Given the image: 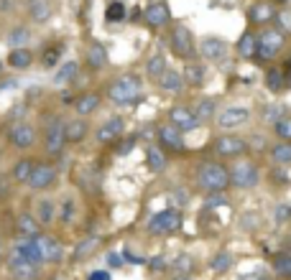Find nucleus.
I'll return each instance as SVG.
<instances>
[{
    "mask_svg": "<svg viewBox=\"0 0 291 280\" xmlns=\"http://www.w3.org/2000/svg\"><path fill=\"white\" fill-rule=\"evenodd\" d=\"M105 100L118 110L135 107L138 102H143V79H140V74L123 72V74L112 77L110 84L105 87Z\"/></svg>",
    "mask_w": 291,
    "mask_h": 280,
    "instance_id": "obj_1",
    "label": "nucleus"
},
{
    "mask_svg": "<svg viewBox=\"0 0 291 280\" xmlns=\"http://www.w3.org/2000/svg\"><path fill=\"white\" fill-rule=\"evenodd\" d=\"M41 145H44V153L56 161L64 155L67 150V120L56 112H46L44 115V125H41Z\"/></svg>",
    "mask_w": 291,
    "mask_h": 280,
    "instance_id": "obj_2",
    "label": "nucleus"
},
{
    "mask_svg": "<svg viewBox=\"0 0 291 280\" xmlns=\"http://www.w3.org/2000/svg\"><path fill=\"white\" fill-rule=\"evenodd\" d=\"M194 186L202 194H222L230 189V168L220 161H202L194 171Z\"/></svg>",
    "mask_w": 291,
    "mask_h": 280,
    "instance_id": "obj_3",
    "label": "nucleus"
},
{
    "mask_svg": "<svg viewBox=\"0 0 291 280\" xmlns=\"http://www.w3.org/2000/svg\"><path fill=\"white\" fill-rule=\"evenodd\" d=\"M230 186L235 189V191H253V189H258L260 186V168H258V163L253 161V158H235L230 166Z\"/></svg>",
    "mask_w": 291,
    "mask_h": 280,
    "instance_id": "obj_4",
    "label": "nucleus"
},
{
    "mask_svg": "<svg viewBox=\"0 0 291 280\" xmlns=\"http://www.w3.org/2000/svg\"><path fill=\"white\" fill-rule=\"evenodd\" d=\"M169 49L177 59H182L184 64L187 61H194L199 49H197V41H194V34L184 26V23H171V31H169Z\"/></svg>",
    "mask_w": 291,
    "mask_h": 280,
    "instance_id": "obj_5",
    "label": "nucleus"
},
{
    "mask_svg": "<svg viewBox=\"0 0 291 280\" xmlns=\"http://www.w3.org/2000/svg\"><path fill=\"white\" fill-rule=\"evenodd\" d=\"M6 143H8V148H13V150H18V153H28V150H34L36 143H39V130H36V125L28 122V120H16V122H11L8 130H6Z\"/></svg>",
    "mask_w": 291,
    "mask_h": 280,
    "instance_id": "obj_6",
    "label": "nucleus"
},
{
    "mask_svg": "<svg viewBox=\"0 0 291 280\" xmlns=\"http://www.w3.org/2000/svg\"><path fill=\"white\" fill-rule=\"evenodd\" d=\"M286 46V34H281L276 26H266L258 31V56L255 64H271L273 59H278V54Z\"/></svg>",
    "mask_w": 291,
    "mask_h": 280,
    "instance_id": "obj_7",
    "label": "nucleus"
},
{
    "mask_svg": "<svg viewBox=\"0 0 291 280\" xmlns=\"http://www.w3.org/2000/svg\"><path fill=\"white\" fill-rule=\"evenodd\" d=\"M212 150L217 158H225V161H235V158H243L250 153V145H248V138L238 135V133H220L215 140H212Z\"/></svg>",
    "mask_w": 291,
    "mask_h": 280,
    "instance_id": "obj_8",
    "label": "nucleus"
},
{
    "mask_svg": "<svg viewBox=\"0 0 291 280\" xmlns=\"http://www.w3.org/2000/svg\"><path fill=\"white\" fill-rule=\"evenodd\" d=\"M182 211L177 206H169V209H161L156 214H151V219L146 222V229L154 237H166V234H174L179 227H182Z\"/></svg>",
    "mask_w": 291,
    "mask_h": 280,
    "instance_id": "obj_9",
    "label": "nucleus"
},
{
    "mask_svg": "<svg viewBox=\"0 0 291 280\" xmlns=\"http://www.w3.org/2000/svg\"><path fill=\"white\" fill-rule=\"evenodd\" d=\"M250 120H253L250 107H245V105H230V107H222V110L217 112L215 125H217L222 133H235V130L245 128Z\"/></svg>",
    "mask_w": 291,
    "mask_h": 280,
    "instance_id": "obj_10",
    "label": "nucleus"
},
{
    "mask_svg": "<svg viewBox=\"0 0 291 280\" xmlns=\"http://www.w3.org/2000/svg\"><path fill=\"white\" fill-rule=\"evenodd\" d=\"M59 183V168L51 161H36V168L31 173V181L26 189H31L34 194H46Z\"/></svg>",
    "mask_w": 291,
    "mask_h": 280,
    "instance_id": "obj_11",
    "label": "nucleus"
},
{
    "mask_svg": "<svg viewBox=\"0 0 291 280\" xmlns=\"http://www.w3.org/2000/svg\"><path fill=\"white\" fill-rule=\"evenodd\" d=\"M6 267L13 280H39L41 277V265H34L18 250H11V255L6 257Z\"/></svg>",
    "mask_w": 291,
    "mask_h": 280,
    "instance_id": "obj_12",
    "label": "nucleus"
},
{
    "mask_svg": "<svg viewBox=\"0 0 291 280\" xmlns=\"http://www.w3.org/2000/svg\"><path fill=\"white\" fill-rule=\"evenodd\" d=\"M125 135V117L123 115H110L95 128V143L97 145H112Z\"/></svg>",
    "mask_w": 291,
    "mask_h": 280,
    "instance_id": "obj_13",
    "label": "nucleus"
},
{
    "mask_svg": "<svg viewBox=\"0 0 291 280\" xmlns=\"http://www.w3.org/2000/svg\"><path fill=\"white\" fill-rule=\"evenodd\" d=\"M197 49H199V56L205 61H210V64H222L227 59V54H230V44L225 39H220V36H205L197 44Z\"/></svg>",
    "mask_w": 291,
    "mask_h": 280,
    "instance_id": "obj_14",
    "label": "nucleus"
},
{
    "mask_svg": "<svg viewBox=\"0 0 291 280\" xmlns=\"http://www.w3.org/2000/svg\"><path fill=\"white\" fill-rule=\"evenodd\" d=\"M156 143H159L166 153H184V150H187L184 133L177 130L171 122H161V125L156 128Z\"/></svg>",
    "mask_w": 291,
    "mask_h": 280,
    "instance_id": "obj_15",
    "label": "nucleus"
},
{
    "mask_svg": "<svg viewBox=\"0 0 291 280\" xmlns=\"http://www.w3.org/2000/svg\"><path fill=\"white\" fill-rule=\"evenodd\" d=\"M166 122H171V125H174L177 130H182L184 135L199 130V120H197V115H194V110H192L189 105H174V107H169Z\"/></svg>",
    "mask_w": 291,
    "mask_h": 280,
    "instance_id": "obj_16",
    "label": "nucleus"
},
{
    "mask_svg": "<svg viewBox=\"0 0 291 280\" xmlns=\"http://www.w3.org/2000/svg\"><path fill=\"white\" fill-rule=\"evenodd\" d=\"M143 23L149 28H154V31L169 28L171 26V8L164 3V0H154V3L146 6V11H143Z\"/></svg>",
    "mask_w": 291,
    "mask_h": 280,
    "instance_id": "obj_17",
    "label": "nucleus"
},
{
    "mask_svg": "<svg viewBox=\"0 0 291 280\" xmlns=\"http://www.w3.org/2000/svg\"><path fill=\"white\" fill-rule=\"evenodd\" d=\"M84 67L92 72V74H100L110 67V56H107V49L100 44V41H90L87 49H84Z\"/></svg>",
    "mask_w": 291,
    "mask_h": 280,
    "instance_id": "obj_18",
    "label": "nucleus"
},
{
    "mask_svg": "<svg viewBox=\"0 0 291 280\" xmlns=\"http://www.w3.org/2000/svg\"><path fill=\"white\" fill-rule=\"evenodd\" d=\"M79 72H82V64L77 59H67L54 69L51 82H54V87H69V84H74L79 79Z\"/></svg>",
    "mask_w": 291,
    "mask_h": 280,
    "instance_id": "obj_19",
    "label": "nucleus"
},
{
    "mask_svg": "<svg viewBox=\"0 0 291 280\" xmlns=\"http://www.w3.org/2000/svg\"><path fill=\"white\" fill-rule=\"evenodd\" d=\"M102 100H105V95H102V92L90 89V92L77 95V100H74V105H72V107H74V112H77L79 117H90V115H95V112L100 110Z\"/></svg>",
    "mask_w": 291,
    "mask_h": 280,
    "instance_id": "obj_20",
    "label": "nucleus"
},
{
    "mask_svg": "<svg viewBox=\"0 0 291 280\" xmlns=\"http://www.w3.org/2000/svg\"><path fill=\"white\" fill-rule=\"evenodd\" d=\"M276 11H278V8H276L273 3H268V0H260V3H253V6L248 8V21H250V26L266 28L268 23H273Z\"/></svg>",
    "mask_w": 291,
    "mask_h": 280,
    "instance_id": "obj_21",
    "label": "nucleus"
},
{
    "mask_svg": "<svg viewBox=\"0 0 291 280\" xmlns=\"http://www.w3.org/2000/svg\"><path fill=\"white\" fill-rule=\"evenodd\" d=\"M182 74H184L187 87H192V89H202V87L207 84V64L199 61V59L187 61L184 69H182Z\"/></svg>",
    "mask_w": 291,
    "mask_h": 280,
    "instance_id": "obj_22",
    "label": "nucleus"
},
{
    "mask_svg": "<svg viewBox=\"0 0 291 280\" xmlns=\"http://www.w3.org/2000/svg\"><path fill=\"white\" fill-rule=\"evenodd\" d=\"M90 133H92V125H90V120L87 117H72V120H67V143L69 145H82L87 138H90Z\"/></svg>",
    "mask_w": 291,
    "mask_h": 280,
    "instance_id": "obj_23",
    "label": "nucleus"
},
{
    "mask_svg": "<svg viewBox=\"0 0 291 280\" xmlns=\"http://www.w3.org/2000/svg\"><path fill=\"white\" fill-rule=\"evenodd\" d=\"M39 242H41L46 265H59V262L64 260V244H62V239H56L54 234L41 232V234H39Z\"/></svg>",
    "mask_w": 291,
    "mask_h": 280,
    "instance_id": "obj_24",
    "label": "nucleus"
},
{
    "mask_svg": "<svg viewBox=\"0 0 291 280\" xmlns=\"http://www.w3.org/2000/svg\"><path fill=\"white\" fill-rule=\"evenodd\" d=\"M34 168H36V158L23 155V158H18V161L11 166V173H8V176H11V181H13L16 186H28Z\"/></svg>",
    "mask_w": 291,
    "mask_h": 280,
    "instance_id": "obj_25",
    "label": "nucleus"
},
{
    "mask_svg": "<svg viewBox=\"0 0 291 280\" xmlns=\"http://www.w3.org/2000/svg\"><path fill=\"white\" fill-rule=\"evenodd\" d=\"M235 51H238V56H240L243 61H255V56H258V31L248 28V31L238 39Z\"/></svg>",
    "mask_w": 291,
    "mask_h": 280,
    "instance_id": "obj_26",
    "label": "nucleus"
},
{
    "mask_svg": "<svg viewBox=\"0 0 291 280\" xmlns=\"http://www.w3.org/2000/svg\"><path fill=\"white\" fill-rule=\"evenodd\" d=\"M156 87L164 92V95H182L184 92V87H187V82H184V74L179 72V69H166L164 72V77L156 82Z\"/></svg>",
    "mask_w": 291,
    "mask_h": 280,
    "instance_id": "obj_27",
    "label": "nucleus"
},
{
    "mask_svg": "<svg viewBox=\"0 0 291 280\" xmlns=\"http://www.w3.org/2000/svg\"><path fill=\"white\" fill-rule=\"evenodd\" d=\"M79 216V204L72 194L62 196V201H56V222H62L64 227H72Z\"/></svg>",
    "mask_w": 291,
    "mask_h": 280,
    "instance_id": "obj_28",
    "label": "nucleus"
},
{
    "mask_svg": "<svg viewBox=\"0 0 291 280\" xmlns=\"http://www.w3.org/2000/svg\"><path fill=\"white\" fill-rule=\"evenodd\" d=\"M26 13H28L31 23L44 26V23H49V21H51L54 8H51L49 0H26Z\"/></svg>",
    "mask_w": 291,
    "mask_h": 280,
    "instance_id": "obj_29",
    "label": "nucleus"
},
{
    "mask_svg": "<svg viewBox=\"0 0 291 280\" xmlns=\"http://www.w3.org/2000/svg\"><path fill=\"white\" fill-rule=\"evenodd\" d=\"M146 168H149L151 173H164L169 168V155L159 143L146 148Z\"/></svg>",
    "mask_w": 291,
    "mask_h": 280,
    "instance_id": "obj_30",
    "label": "nucleus"
},
{
    "mask_svg": "<svg viewBox=\"0 0 291 280\" xmlns=\"http://www.w3.org/2000/svg\"><path fill=\"white\" fill-rule=\"evenodd\" d=\"M16 232H18V237H39L44 232V227L39 224V219H36L34 211H18V216H16Z\"/></svg>",
    "mask_w": 291,
    "mask_h": 280,
    "instance_id": "obj_31",
    "label": "nucleus"
},
{
    "mask_svg": "<svg viewBox=\"0 0 291 280\" xmlns=\"http://www.w3.org/2000/svg\"><path fill=\"white\" fill-rule=\"evenodd\" d=\"M34 214H36V219H39V224H41L44 229L51 227V224L56 222V201H54L51 196H41V199L36 201Z\"/></svg>",
    "mask_w": 291,
    "mask_h": 280,
    "instance_id": "obj_32",
    "label": "nucleus"
},
{
    "mask_svg": "<svg viewBox=\"0 0 291 280\" xmlns=\"http://www.w3.org/2000/svg\"><path fill=\"white\" fill-rule=\"evenodd\" d=\"M34 61H36V54H34L28 46H23V49H11V54H8V59H6V64H8L11 69H18V72L31 69Z\"/></svg>",
    "mask_w": 291,
    "mask_h": 280,
    "instance_id": "obj_33",
    "label": "nucleus"
},
{
    "mask_svg": "<svg viewBox=\"0 0 291 280\" xmlns=\"http://www.w3.org/2000/svg\"><path fill=\"white\" fill-rule=\"evenodd\" d=\"M192 110H194L199 125L215 122V117H217V100H215V97H199V100L192 105Z\"/></svg>",
    "mask_w": 291,
    "mask_h": 280,
    "instance_id": "obj_34",
    "label": "nucleus"
},
{
    "mask_svg": "<svg viewBox=\"0 0 291 280\" xmlns=\"http://www.w3.org/2000/svg\"><path fill=\"white\" fill-rule=\"evenodd\" d=\"M166 69H169V59H166L164 51H156V54H151L149 59H146V77H149L151 82H159Z\"/></svg>",
    "mask_w": 291,
    "mask_h": 280,
    "instance_id": "obj_35",
    "label": "nucleus"
},
{
    "mask_svg": "<svg viewBox=\"0 0 291 280\" xmlns=\"http://www.w3.org/2000/svg\"><path fill=\"white\" fill-rule=\"evenodd\" d=\"M62 54H64V41H51V44H46L44 49H41V54H39V59H41V67L44 69H56L62 61Z\"/></svg>",
    "mask_w": 291,
    "mask_h": 280,
    "instance_id": "obj_36",
    "label": "nucleus"
},
{
    "mask_svg": "<svg viewBox=\"0 0 291 280\" xmlns=\"http://www.w3.org/2000/svg\"><path fill=\"white\" fill-rule=\"evenodd\" d=\"M286 72L281 69V67H268L266 69V77H263V84H266V89L271 92V95H281L283 89H286Z\"/></svg>",
    "mask_w": 291,
    "mask_h": 280,
    "instance_id": "obj_37",
    "label": "nucleus"
},
{
    "mask_svg": "<svg viewBox=\"0 0 291 280\" xmlns=\"http://www.w3.org/2000/svg\"><path fill=\"white\" fill-rule=\"evenodd\" d=\"M268 158H271V163L273 166H291V143H286V140H276V143H271V148H268Z\"/></svg>",
    "mask_w": 291,
    "mask_h": 280,
    "instance_id": "obj_38",
    "label": "nucleus"
},
{
    "mask_svg": "<svg viewBox=\"0 0 291 280\" xmlns=\"http://www.w3.org/2000/svg\"><path fill=\"white\" fill-rule=\"evenodd\" d=\"M288 112H286V107L283 105H278V102H266L263 107H260V122L263 125H268V128H273L281 117H286Z\"/></svg>",
    "mask_w": 291,
    "mask_h": 280,
    "instance_id": "obj_39",
    "label": "nucleus"
},
{
    "mask_svg": "<svg viewBox=\"0 0 291 280\" xmlns=\"http://www.w3.org/2000/svg\"><path fill=\"white\" fill-rule=\"evenodd\" d=\"M266 178H268V183H271L273 189H286V186L291 183V173H288L286 166H273V163H271Z\"/></svg>",
    "mask_w": 291,
    "mask_h": 280,
    "instance_id": "obj_40",
    "label": "nucleus"
},
{
    "mask_svg": "<svg viewBox=\"0 0 291 280\" xmlns=\"http://www.w3.org/2000/svg\"><path fill=\"white\" fill-rule=\"evenodd\" d=\"M28 41H31V31H28L26 26H13V28L8 31V36H6V44H8L11 49H23Z\"/></svg>",
    "mask_w": 291,
    "mask_h": 280,
    "instance_id": "obj_41",
    "label": "nucleus"
},
{
    "mask_svg": "<svg viewBox=\"0 0 291 280\" xmlns=\"http://www.w3.org/2000/svg\"><path fill=\"white\" fill-rule=\"evenodd\" d=\"M232 262H235L232 252L220 250V252H215V255H212V260H210V270H212V272H217V275H222V272H227V270L232 267Z\"/></svg>",
    "mask_w": 291,
    "mask_h": 280,
    "instance_id": "obj_42",
    "label": "nucleus"
},
{
    "mask_svg": "<svg viewBox=\"0 0 291 280\" xmlns=\"http://www.w3.org/2000/svg\"><path fill=\"white\" fill-rule=\"evenodd\" d=\"M105 21L107 23H123V21H128V8H125L123 0H112V3H107Z\"/></svg>",
    "mask_w": 291,
    "mask_h": 280,
    "instance_id": "obj_43",
    "label": "nucleus"
},
{
    "mask_svg": "<svg viewBox=\"0 0 291 280\" xmlns=\"http://www.w3.org/2000/svg\"><path fill=\"white\" fill-rule=\"evenodd\" d=\"M271 265H273V272H276V275L291 277V252H286V250L276 252L273 260H271Z\"/></svg>",
    "mask_w": 291,
    "mask_h": 280,
    "instance_id": "obj_44",
    "label": "nucleus"
},
{
    "mask_svg": "<svg viewBox=\"0 0 291 280\" xmlns=\"http://www.w3.org/2000/svg\"><path fill=\"white\" fill-rule=\"evenodd\" d=\"M97 244H100V237H87V239H82V242L74 247V255H72V260H82V257L92 255V252L97 250Z\"/></svg>",
    "mask_w": 291,
    "mask_h": 280,
    "instance_id": "obj_45",
    "label": "nucleus"
},
{
    "mask_svg": "<svg viewBox=\"0 0 291 280\" xmlns=\"http://www.w3.org/2000/svg\"><path fill=\"white\" fill-rule=\"evenodd\" d=\"M273 26H276L281 34L291 36V8H278V11H276V18H273Z\"/></svg>",
    "mask_w": 291,
    "mask_h": 280,
    "instance_id": "obj_46",
    "label": "nucleus"
},
{
    "mask_svg": "<svg viewBox=\"0 0 291 280\" xmlns=\"http://www.w3.org/2000/svg\"><path fill=\"white\" fill-rule=\"evenodd\" d=\"M273 135H276L278 140H286V143H291V115L281 117V120L273 125Z\"/></svg>",
    "mask_w": 291,
    "mask_h": 280,
    "instance_id": "obj_47",
    "label": "nucleus"
},
{
    "mask_svg": "<svg viewBox=\"0 0 291 280\" xmlns=\"http://www.w3.org/2000/svg\"><path fill=\"white\" fill-rule=\"evenodd\" d=\"M248 145H250V150L253 153H268V148H271V143H268V138L263 135V133H253L250 138H248Z\"/></svg>",
    "mask_w": 291,
    "mask_h": 280,
    "instance_id": "obj_48",
    "label": "nucleus"
},
{
    "mask_svg": "<svg viewBox=\"0 0 291 280\" xmlns=\"http://www.w3.org/2000/svg\"><path fill=\"white\" fill-rule=\"evenodd\" d=\"M13 181H11V176L8 173H0V204H6L8 199H11V194H13Z\"/></svg>",
    "mask_w": 291,
    "mask_h": 280,
    "instance_id": "obj_49",
    "label": "nucleus"
},
{
    "mask_svg": "<svg viewBox=\"0 0 291 280\" xmlns=\"http://www.w3.org/2000/svg\"><path fill=\"white\" fill-rule=\"evenodd\" d=\"M135 140H138L135 135L120 138V140H118V145H115V153H118V155H128V153H130V150L135 148Z\"/></svg>",
    "mask_w": 291,
    "mask_h": 280,
    "instance_id": "obj_50",
    "label": "nucleus"
},
{
    "mask_svg": "<svg viewBox=\"0 0 291 280\" xmlns=\"http://www.w3.org/2000/svg\"><path fill=\"white\" fill-rule=\"evenodd\" d=\"M273 222H276V224L291 222V206H288V204H278V206L273 209Z\"/></svg>",
    "mask_w": 291,
    "mask_h": 280,
    "instance_id": "obj_51",
    "label": "nucleus"
},
{
    "mask_svg": "<svg viewBox=\"0 0 291 280\" xmlns=\"http://www.w3.org/2000/svg\"><path fill=\"white\" fill-rule=\"evenodd\" d=\"M171 267H174L179 275H189V270H192V257H189V255H179Z\"/></svg>",
    "mask_w": 291,
    "mask_h": 280,
    "instance_id": "obj_52",
    "label": "nucleus"
},
{
    "mask_svg": "<svg viewBox=\"0 0 291 280\" xmlns=\"http://www.w3.org/2000/svg\"><path fill=\"white\" fill-rule=\"evenodd\" d=\"M225 204H227L225 191H222V194H207V199H205V206H207V209H212V206H225Z\"/></svg>",
    "mask_w": 291,
    "mask_h": 280,
    "instance_id": "obj_53",
    "label": "nucleus"
},
{
    "mask_svg": "<svg viewBox=\"0 0 291 280\" xmlns=\"http://www.w3.org/2000/svg\"><path fill=\"white\" fill-rule=\"evenodd\" d=\"M146 265H149L154 272H161V270H166V267H169V262H166V257H164V255H154L149 262H146Z\"/></svg>",
    "mask_w": 291,
    "mask_h": 280,
    "instance_id": "obj_54",
    "label": "nucleus"
},
{
    "mask_svg": "<svg viewBox=\"0 0 291 280\" xmlns=\"http://www.w3.org/2000/svg\"><path fill=\"white\" fill-rule=\"evenodd\" d=\"M123 260H125V262H130V265H146V262H149V260H146V257H138L135 252H130L128 247L123 250Z\"/></svg>",
    "mask_w": 291,
    "mask_h": 280,
    "instance_id": "obj_55",
    "label": "nucleus"
},
{
    "mask_svg": "<svg viewBox=\"0 0 291 280\" xmlns=\"http://www.w3.org/2000/svg\"><path fill=\"white\" fill-rule=\"evenodd\" d=\"M123 262H125V260H123V252H120V255H118V252H110V255H107V265H110V267H120Z\"/></svg>",
    "mask_w": 291,
    "mask_h": 280,
    "instance_id": "obj_56",
    "label": "nucleus"
},
{
    "mask_svg": "<svg viewBox=\"0 0 291 280\" xmlns=\"http://www.w3.org/2000/svg\"><path fill=\"white\" fill-rule=\"evenodd\" d=\"M87 280H110V272L107 270H92L87 275Z\"/></svg>",
    "mask_w": 291,
    "mask_h": 280,
    "instance_id": "obj_57",
    "label": "nucleus"
},
{
    "mask_svg": "<svg viewBox=\"0 0 291 280\" xmlns=\"http://www.w3.org/2000/svg\"><path fill=\"white\" fill-rule=\"evenodd\" d=\"M130 21H143V11H140V8H135V11L130 13Z\"/></svg>",
    "mask_w": 291,
    "mask_h": 280,
    "instance_id": "obj_58",
    "label": "nucleus"
},
{
    "mask_svg": "<svg viewBox=\"0 0 291 280\" xmlns=\"http://www.w3.org/2000/svg\"><path fill=\"white\" fill-rule=\"evenodd\" d=\"M273 3H278V6H283V8H286V6H291V0H273Z\"/></svg>",
    "mask_w": 291,
    "mask_h": 280,
    "instance_id": "obj_59",
    "label": "nucleus"
},
{
    "mask_svg": "<svg viewBox=\"0 0 291 280\" xmlns=\"http://www.w3.org/2000/svg\"><path fill=\"white\" fill-rule=\"evenodd\" d=\"M0 262H3V234H0Z\"/></svg>",
    "mask_w": 291,
    "mask_h": 280,
    "instance_id": "obj_60",
    "label": "nucleus"
},
{
    "mask_svg": "<svg viewBox=\"0 0 291 280\" xmlns=\"http://www.w3.org/2000/svg\"><path fill=\"white\" fill-rule=\"evenodd\" d=\"M174 280H192V277H189V275H177Z\"/></svg>",
    "mask_w": 291,
    "mask_h": 280,
    "instance_id": "obj_61",
    "label": "nucleus"
},
{
    "mask_svg": "<svg viewBox=\"0 0 291 280\" xmlns=\"http://www.w3.org/2000/svg\"><path fill=\"white\" fill-rule=\"evenodd\" d=\"M286 89H291V74L286 77Z\"/></svg>",
    "mask_w": 291,
    "mask_h": 280,
    "instance_id": "obj_62",
    "label": "nucleus"
},
{
    "mask_svg": "<svg viewBox=\"0 0 291 280\" xmlns=\"http://www.w3.org/2000/svg\"><path fill=\"white\" fill-rule=\"evenodd\" d=\"M0 72H3V59H0Z\"/></svg>",
    "mask_w": 291,
    "mask_h": 280,
    "instance_id": "obj_63",
    "label": "nucleus"
},
{
    "mask_svg": "<svg viewBox=\"0 0 291 280\" xmlns=\"http://www.w3.org/2000/svg\"><path fill=\"white\" fill-rule=\"evenodd\" d=\"M151 3H154V0H151Z\"/></svg>",
    "mask_w": 291,
    "mask_h": 280,
    "instance_id": "obj_64",
    "label": "nucleus"
}]
</instances>
